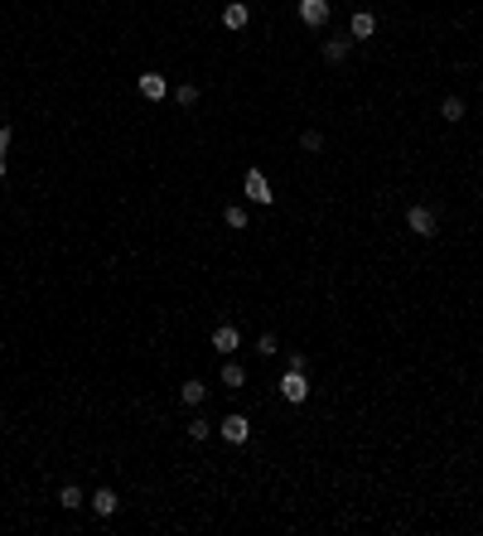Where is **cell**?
I'll use <instances>...</instances> for the list:
<instances>
[{
    "instance_id": "cell-1",
    "label": "cell",
    "mask_w": 483,
    "mask_h": 536,
    "mask_svg": "<svg viewBox=\"0 0 483 536\" xmlns=\"http://www.w3.org/2000/svg\"><path fill=\"white\" fill-rule=\"evenodd\" d=\"M406 227H411L416 237H435V213H430L425 203H411V208H406Z\"/></svg>"
},
{
    "instance_id": "cell-2",
    "label": "cell",
    "mask_w": 483,
    "mask_h": 536,
    "mask_svg": "<svg viewBox=\"0 0 483 536\" xmlns=\"http://www.w3.org/2000/svg\"><path fill=\"white\" fill-rule=\"evenodd\" d=\"M281 396H286V401H295V406L310 396V382H305V372H300V367H290V372L281 377Z\"/></svg>"
},
{
    "instance_id": "cell-3",
    "label": "cell",
    "mask_w": 483,
    "mask_h": 536,
    "mask_svg": "<svg viewBox=\"0 0 483 536\" xmlns=\"http://www.w3.org/2000/svg\"><path fill=\"white\" fill-rule=\"evenodd\" d=\"M217 430H222V440H232V444H247V435H252V420H247V416H227Z\"/></svg>"
},
{
    "instance_id": "cell-4",
    "label": "cell",
    "mask_w": 483,
    "mask_h": 536,
    "mask_svg": "<svg viewBox=\"0 0 483 536\" xmlns=\"http://www.w3.org/2000/svg\"><path fill=\"white\" fill-rule=\"evenodd\" d=\"M247 198H252V203H271V198H276L261 169H247Z\"/></svg>"
},
{
    "instance_id": "cell-5",
    "label": "cell",
    "mask_w": 483,
    "mask_h": 536,
    "mask_svg": "<svg viewBox=\"0 0 483 536\" xmlns=\"http://www.w3.org/2000/svg\"><path fill=\"white\" fill-rule=\"evenodd\" d=\"M300 20L305 25H329V0H300Z\"/></svg>"
},
{
    "instance_id": "cell-6",
    "label": "cell",
    "mask_w": 483,
    "mask_h": 536,
    "mask_svg": "<svg viewBox=\"0 0 483 536\" xmlns=\"http://www.w3.org/2000/svg\"><path fill=\"white\" fill-rule=\"evenodd\" d=\"M213 348H217V353H237V348H242V334H237L232 324H217V329H213Z\"/></svg>"
},
{
    "instance_id": "cell-7",
    "label": "cell",
    "mask_w": 483,
    "mask_h": 536,
    "mask_svg": "<svg viewBox=\"0 0 483 536\" xmlns=\"http://www.w3.org/2000/svg\"><path fill=\"white\" fill-rule=\"evenodd\" d=\"M222 25H227V30H247V25H252V10L242 6V0H232V6L222 10Z\"/></svg>"
},
{
    "instance_id": "cell-8",
    "label": "cell",
    "mask_w": 483,
    "mask_h": 536,
    "mask_svg": "<svg viewBox=\"0 0 483 536\" xmlns=\"http://www.w3.org/2000/svg\"><path fill=\"white\" fill-rule=\"evenodd\" d=\"M140 97L145 102H164V78L160 73H140Z\"/></svg>"
},
{
    "instance_id": "cell-9",
    "label": "cell",
    "mask_w": 483,
    "mask_h": 536,
    "mask_svg": "<svg viewBox=\"0 0 483 536\" xmlns=\"http://www.w3.org/2000/svg\"><path fill=\"white\" fill-rule=\"evenodd\" d=\"M116 507H121V502H116L111 488H97V493H92V512H97V517H111Z\"/></svg>"
},
{
    "instance_id": "cell-10",
    "label": "cell",
    "mask_w": 483,
    "mask_h": 536,
    "mask_svg": "<svg viewBox=\"0 0 483 536\" xmlns=\"http://www.w3.org/2000/svg\"><path fill=\"white\" fill-rule=\"evenodd\" d=\"M353 49V39H324V63H343Z\"/></svg>"
},
{
    "instance_id": "cell-11",
    "label": "cell",
    "mask_w": 483,
    "mask_h": 536,
    "mask_svg": "<svg viewBox=\"0 0 483 536\" xmlns=\"http://www.w3.org/2000/svg\"><path fill=\"white\" fill-rule=\"evenodd\" d=\"M203 396H208V387H203V382H198V377H193V382H184V387H179V401H184V406H203Z\"/></svg>"
},
{
    "instance_id": "cell-12",
    "label": "cell",
    "mask_w": 483,
    "mask_h": 536,
    "mask_svg": "<svg viewBox=\"0 0 483 536\" xmlns=\"http://www.w3.org/2000/svg\"><path fill=\"white\" fill-rule=\"evenodd\" d=\"M372 34H377V20H372L367 10H358V15H353V39H372Z\"/></svg>"
},
{
    "instance_id": "cell-13",
    "label": "cell",
    "mask_w": 483,
    "mask_h": 536,
    "mask_svg": "<svg viewBox=\"0 0 483 536\" xmlns=\"http://www.w3.org/2000/svg\"><path fill=\"white\" fill-rule=\"evenodd\" d=\"M58 507L78 512V507H83V488H78V483H63V493H58Z\"/></svg>"
},
{
    "instance_id": "cell-14",
    "label": "cell",
    "mask_w": 483,
    "mask_h": 536,
    "mask_svg": "<svg viewBox=\"0 0 483 536\" xmlns=\"http://www.w3.org/2000/svg\"><path fill=\"white\" fill-rule=\"evenodd\" d=\"M440 116H444V121H464V97H444V102H440Z\"/></svg>"
},
{
    "instance_id": "cell-15",
    "label": "cell",
    "mask_w": 483,
    "mask_h": 536,
    "mask_svg": "<svg viewBox=\"0 0 483 536\" xmlns=\"http://www.w3.org/2000/svg\"><path fill=\"white\" fill-rule=\"evenodd\" d=\"M222 382H227V387H247V372H242L237 363H227V367H222Z\"/></svg>"
},
{
    "instance_id": "cell-16",
    "label": "cell",
    "mask_w": 483,
    "mask_h": 536,
    "mask_svg": "<svg viewBox=\"0 0 483 536\" xmlns=\"http://www.w3.org/2000/svg\"><path fill=\"white\" fill-rule=\"evenodd\" d=\"M257 353H261V358H276V353H281L276 334H261V339H257Z\"/></svg>"
},
{
    "instance_id": "cell-17",
    "label": "cell",
    "mask_w": 483,
    "mask_h": 536,
    "mask_svg": "<svg viewBox=\"0 0 483 536\" xmlns=\"http://www.w3.org/2000/svg\"><path fill=\"white\" fill-rule=\"evenodd\" d=\"M222 222H227V227H237V232H247V213H242V208H227V213H222Z\"/></svg>"
},
{
    "instance_id": "cell-18",
    "label": "cell",
    "mask_w": 483,
    "mask_h": 536,
    "mask_svg": "<svg viewBox=\"0 0 483 536\" xmlns=\"http://www.w3.org/2000/svg\"><path fill=\"white\" fill-rule=\"evenodd\" d=\"M174 102H179V107H193V102H198V87H189V83L174 87Z\"/></svg>"
},
{
    "instance_id": "cell-19",
    "label": "cell",
    "mask_w": 483,
    "mask_h": 536,
    "mask_svg": "<svg viewBox=\"0 0 483 536\" xmlns=\"http://www.w3.org/2000/svg\"><path fill=\"white\" fill-rule=\"evenodd\" d=\"M6 150H10V126H0V179H6Z\"/></svg>"
},
{
    "instance_id": "cell-20",
    "label": "cell",
    "mask_w": 483,
    "mask_h": 536,
    "mask_svg": "<svg viewBox=\"0 0 483 536\" xmlns=\"http://www.w3.org/2000/svg\"><path fill=\"white\" fill-rule=\"evenodd\" d=\"M300 145H305V150H319V145H324V136H319V131H305V136H300Z\"/></svg>"
},
{
    "instance_id": "cell-21",
    "label": "cell",
    "mask_w": 483,
    "mask_h": 536,
    "mask_svg": "<svg viewBox=\"0 0 483 536\" xmlns=\"http://www.w3.org/2000/svg\"><path fill=\"white\" fill-rule=\"evenodd\" d=\"M189 440H208V420H189Z\"/></svg>"
}]
</instances>
